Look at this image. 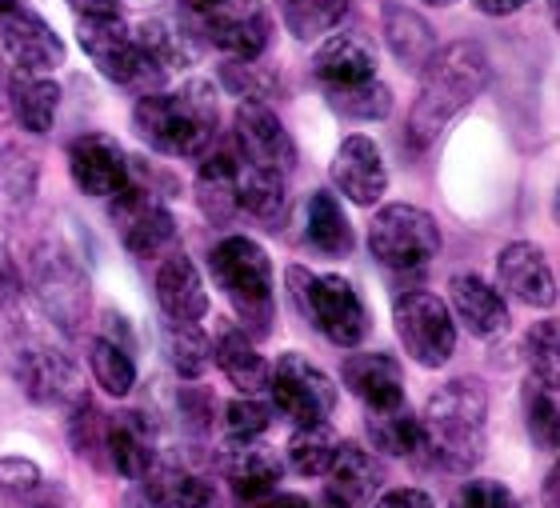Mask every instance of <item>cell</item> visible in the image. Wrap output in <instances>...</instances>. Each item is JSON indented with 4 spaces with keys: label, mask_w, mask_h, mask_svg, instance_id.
Instances as JSON below:
<instances>
[{
    "label": "cell",
    "mask_w": 560,
    "mask_h": 508,
    "mask_svg": "<svg viewBox=\"0 0 560 508\" xmlns=\"http://www.w3.org/2000/svg\"><path fill=\"white\" fill-rule=\"evenodd\" d=\"M4 104L12 108L16 125L33 137H45L60 108V84L52 77H36V72H12L4 81Z\"/></svg>",
    "instance_id": "obj_29"
},
{
    "label": "cell",
    "mask_w": 560,
    "mask_h": 508,
    "mask_svg": "<svg viewBox=\"0 0 560 508\" xmlns=\"http://www.w3.org/2000/svg\"><path fill=\"white\" fill-rule=\"evenodd\" d=\"M233 145L253 169L289 176L296 169V145L289 128L265 101H241L233 116Z\"/></svg>",
    "instance_id": "obj_14"
},
{
    "label": "cell",
    "mask_w": 560,
    "mask_h": 508,
    "mask_svg": "<svg viewBox=\"0 0 560 508\" xmlns=\"http://www.w3.org/2000/svg\"><path fill=\"white\" fill-rule=\"evenodd\" d=\"M533 0H472V9L485 12V16H513V12L528 9Z\"/></svg>",
    "instance_id": "obj_50"
},
{
    "label": "cell",
    "mask_w": 560,
    "mask_h": 508,
    "mask_svg": "<svg viewBox=\"0 0 560 508\" xmlns=\"http://www.w3.org/2000/svg\"><path fill=\"white\" fill-rule=\"evenodd\" d=\"M224 84H229L236 96H245V101H260V96H269V89H272L269 77H260L257 60H229V65H224Z\"/></svg>",
    "instance_id": "obj_45"
},
{
    "label": "cell",
    "mask_w": 560,
    "mask_h": 508,
    "mask_svg": "<svg viewBox=\"0 0 560 508\" xmlns=\"http://www.w3.org/2000/svg\"><path fill=\"white\" fill-rule=\"evenodd\" d=\"M340 452V437L337 428L320 420V425H296L289 440V464L296 469L301 476H325L332 469Z\"/></svg>",
    "instance_id": "obj_35"
},
{
    "label": "cell",
    "mask_w": 560,
    "mask_h": 508,
    "mask_svg": "<svg viewBox=\"0 0 560 508\" xmlns=\"http://www.w3.org/2000/svg\"><path fill=\"white\" fill-rule=\"evenodd\" d=\"M200 33L233 60H260L272 41V16L260 0H221L200 12Z\"/></svg>",
    "instance_id": "obj_13"
},
{
    "label": "cell",
    "mask_w": 560,
    "mask_h": 508,
    "mask_svg": "<svg viewBox=\"0 0 560 508\" xmlns=\"http://www.w3.org/2000/svg\"><path fill=\"white\" fill-rule=\"evenodd\" d=\"M12 377L36 405H72L84 393L69 353L36 333H21L12 340Z\"/></svg>",
    "instance_id": "obj_9"
},
{
    "label": "cell",
    "mask_w": 560,
    "mask_h": 508,
    "mask_svg": "<svg viewBox=\"0 0 560 508\" xmlns=\"http://www.w3.org/2000/svg\"><path fill=\"white\" fill-rule=\"evenodd\" d=\"M280 21L296 41H316V36L332 33L345 12H349V0H277Z\"/></svg>",
    "instance_id": "obj_36"
},
{
    "label": "cell",
    "mask_w": 560,
    "mask_h": 508,
    "mask_svg": "<svg viewBox=\"0 0 560 508\" xmlns=\"http://www.w3.org/2000/svg\"><path fill=\"white\" fill-rule=\"evenodd\" d=\"M212 4H221V0H188V9H197V12L212 9Z\"/></svg>",
    "instance_id": "obj_53"
},
{
    "label": "cell",
    "mask_w": 560,
    "mask_h": 508,
    "mask_svg": "<svg viewBox=\"0 0 560 508\" xmlns=\"http://www.w3.org/2000/svg\"><path fill=\"white\" fill-rule=\"evenodd\" d=\"M376 508H436L424 488H388L385 497L376 500Z\"/></svg>",
    "instance_id": "obj_47"
},
{
    "label": "cell",
    "mask_w": 560,
    "mask_h": 508,
    "mask_svg": "<svg viewBox=\"0 0 560 508\" xmlns=\"http://www.w3.org/2000/svg\"><path fill=\"white\" fill-rule=\"evenodd\" d=\"M16 292H21V268L9 256V249L0 244V304L16 301Z\"/></svg>",
    "instance_id": "obj_49"
},
{
    "label": "cell",
    "mask_w": 560,
    "mask_h": 508,
    "mask_svg": "<svg viewBox=\"0 0 560 508\" xmlns=\"http://www.w3.org/2000/svg\"><path fill=\"white\" fill-rule=\"evenodd\" d=\"M105 452L113 469H117L125 481H144V476L156 469V432H152V420L137 408H125V413L108 416L105 420Z\"/></svg>",
    "instance_id": "obj_21"
},
{
    "label": "cell",
    "mask_w": 560,
    "mask_h": 508,
    "mask_svg": "<svg viewBox=\"0 0 560 508\" xmlns=\"http://www.w3.org/2000/svg\"><path fill=\"white\" fill-rule=\"evenodd\" d=\"M69 176L84 197H117L129 185V152L105 132H84L69 145Z\"/></svg>",
    "instance_id": "obj_16"
},
{
    "label": "cell",
    "mask_w": 560,
    "mask_h": 508,
    "mask_svg": "<svg viewBox=\"0 0 560 508\" xmlns=\"http://www.w3.org/2000/svg\"><path fill=\"white\" fill-rule=\"evenodd\" d=\"M424 4H432V9H448V4H456V0H424Z\"/></svg>",
    "instance_id": "obj_55"
},
{
    "label": "cell",
    "mask_w": 560,
    "mask_h": 508,
    "mask_svg": "<svg viewBox=\"0 0 560 508\" xmlns=\"http://www.w3.org/2000/svg\"><path fill=\"white\" fill-rule=\"evenodd\" d=\"M545 508H560V473L557 469H549V476H545Z\"/></svg>",
    "instance_id": "obj_52"
},
{
    "label": "cell",
    "mask_w": 560,
    "mask_h": 508,
    "mask_svg": "<svg viewBox=\"0 0 560 508\" xmlns=\"http://www.w3.org/2000/svg\"><path fill=\"white\" fill-rule=\"evenodd\" d=\"M385 41L393 48V57L409 72H420L436 53L432 24L420 12H412L409 4H397V0H385Z\"/></svg>",
    "instance_id": "obj_30"
},
{
    "label": "cell",
    "mask_w": 560,
    "mask_h": 508,
    "mask_svg": "<svg viewBox=\"0 0 560 508\" xmlns=\"http://www.w3.org/2000/svg\"><path fill=\"white\" fill-rule=\"evenodd\" d=\"M272 425V408L257 396H236L224 405V437L229 440H260Z\"/></svg>",
    "instance_id": "obj_41"
},
{
    "label": "cell",
    "mask_w": 560,
    "mask_h": 508,
    "mask_svg": "<svg viewBox=\"0 0 560 508\" xmlns=\"http://www.w3.org/2000/svg\"><path fill=\"white\" fill-rule=\"evenodd\" d=\"M528 437L545 452H557L560 444V408H557V384L528 381Z\"/></svg>",
    "instance_id": "obj_39"
},
{
    "label": "cell",
    "mask_w": 560,
    "mask_h": 508,
    "mask_svg": "<svg viewBox=\"0 0 560 508\" xmlns=\"http://www.w3.org/2000/svg\"><path fill=\"white\" fill-rule=\"evenodd\" d=\"M89 365H93V381L108 396H129L137 389V357H132V348L96 333L89 340Z\"/></svg>",
    "instance_id": "obj_34"
},
{
    "label": "cell",
    "mask_w": 560,
    "mask_h": 508,
    "mask_svg": "<svg viewBox=\"0 0 560 508\" xmlns=\"http://www.w3.org/2000/svg\"><path fill=\"white\" fill-rule=\"evenodd\" d=\"M492 81V60L489 53L472 41H456L432 53V60L420 69V93L409 108V140L412 149H429L448 128L453 116H460L468 104L477 101Z\"/></svg>",
    "instance_id": "obj_1"
},
{
    "label": "cell",
    "mask_w": 560,
    "mask_h": 508,
    "mask_svg": "<svg viewBox=\"0 0 560 508\" xmlns=\"http://www.w3.org/2000/svg\"><path fill=\"white\" fill-rule=\"evenodd\" d=\"M4 81H9V77H4V69H0V108H4Z\"/></svg>",
    "instance_id": "obj_56"
},
{
    "label": "cell",
    "mask_w": 560,
    "mask_h": 508,
    "mask_svg": "<svg viewBox=\"0 0 560 508\" xmlns=\"http://www.w3.org/2000/svg\"><path fill=\"white\" fill-rule=\"evenodd\" d=\"M108 220H113L120 244H125L132 256H140V261L161 256L176 236L173 208L164 205V197L156 193V188L132 185V181L113 197Z\"/></svg>",
    "instance_id": "obj_12"
},
{
    "label": "cell",
    "mask_w": 560,
    "mask_h": 508,
    "mask_svg": "<svg viewBox=\"0 0 560 508\" xmlns=\"http://www.w3.org/2000/svg\"><path fill=\"white\" fill-rule=\"evenodd\" d=\"M197 205L212 224L241 217V152L236 145H212L197 173Z\"/></svg>",
    "instance_id": "obj_22"
},
{
    "label": "cell",
    "mask_w": 560,
    "mask_h": 508,
    "mask_svg": "<svg viewBox=\"0 0 560 508\" xmlns=\"http://www.w3.org/2000/svg\"><path fill=\"white\" fill-rule=\"evenodd\" d=\"M180 413L192 428H209V413H212V401L209 393H200L192 384H185V393H180Z\"/></svg>",
    "instance_id": "obj_46"
},
{
    "label": "cell",
    "mask_w": 560,
    "mask_h": 508,
    "mask_svg": "<svg viewBox=\"0 0 560 508\" xmlns=\"http://www.w3.org/2000/svg\"><path fill=\"white\" fill-rule=\"evenodd\" d=\"M152 285H156V301L168 321H200L209 312V289H205L197 265L180 249L161 256Z\"/></svg>",
    "instance_id": "obj_24"
},
{
    "label": "cell",
    "mask_w": 560,
    "mask_h": 508,
    "mask_svg": "<svg viewBox=\"0 0 560 508\" xmlns=\"http://www.w3.org/2000/svg\"><path fill=\"white\" fill-rule=\"evenodd\" d=\"M221 473L229 476V485L236 493V508H265L269 497L277 493L280 481V457L260 440H229L224 437L221 452H217Z\"/></svg>",
    "instance_id": "obj_15"
},
{
    "label": "cell",
    "mask_w": 560,
    "mask_h": 508,
    "mask_svg": "<svg viewBox=\"0 0 560 508\" xmlns=\"http://www.w3.org/2000/svg\"><path fill=\"white\" fill-rule=\"evenodd\" d=\"M448 301H453L448 312H456V321L480 340H492V336H501L509 328V304H504L501 289L489 285L480 273H453Z\"/></svg>",
    "instance_id": "obj_23"
},
{
    "label": "cell",
    "mask_w": 560,
    "mask_h": 508,
    "mask_svg": "<svg viewBox=\"0 0 560 508\" xmlns=\"http://www.w3.org/2000/svg\"><path fill=\"white\" fill-rule=\"evenodd\" d=\"M24 0H0V16H4V12H12V9H21Z\"/></svg>",
    "instance_id": "obj_54"
},
{
    "label": "cell",
    "mask_w": 560,
    "mask_h": 508,
    "mask_svg": "<svg viewBox=\"0 0 560 508\" xmlns=\"http://www.w3.org/2000/svg\"><path fill=\"white\" fill-rule=\"evenodd\" d=\"M345 389L361 401L369 413H388L405 405V369L388 353H352L345 357Z\"/></svg>",
    "instance_id": "obj_20"
},
{
    "label": "cell",
    "mask_w": 560,
    "mask_h": 508,
    "mask_svg": "<svg viewBox=\"0 0 560 508\" xmlns=\"http://www.w3.org/2000/svg\"><path fill=\"white\" fill-rule=\"evenodd\" d=\"M69 9L81 16V21H113V16H125L120 12V0H69Z\"/></svg>",
    "instance_id": "obj_48"
},
{
    "label": "cell",
    "mask_w": 560,
    "mask_h": 508,
    "mask_svg": "<svg viewBox=\"0 0 560 508\" xmlns=\"http://www.w3.org/2000/svg\"><path fill=\"white\" fill-rule=\"evenodd\" d=\"M164 357L180 381H200L212 365V340L197 321H164Z\"/></svg>",
    "instance_id": "obj_33"
},
{
    "label": "cell",
    "mask_w": 560,
    "mask_h": 508,
    "mask_svg": "<svg viewBox=\"0 0 560 508\" xmlns=\"http://www.w3.org/2000/svg\"><path fill=\"white\" fill-rule=\"evenodd\" d=\"M308 244H313L320 256H349L352 244H357V232H352V220L345 217V205L337 200V193L328 188H316L308 197V229H304Z\"/></svg>",
    "instance_id": "obj_31"
},
{
    "label": "cell",
    "mask_w": 560,
    "mask_h": 508,
    "mask_svg": "<svg viewBox=\"0 0 560 508\" xmlns=\"http://www.w3.org/2000/svg\"><path fill=\"white\" fill-rule=\"evenodd\" d=\"M497 289H504L528 309H552L557 304V273H552L545 249L528 241L504 244L497 253Z\"/></svg>",
    "instance_id": "obj_19"
},
{
    "label": "cell",
    "mask_w": 560,
    "mask_h": 508,
    "mask_svg": "<svg viewBox=\"0 0 560 508\" xmlns=\"http://www.w3.org/2000/svg\"><path fill=\"white\" fill-rule=\"evenodd\" d=\"M221 104L209 81H185L180 89L144 93L132 108V128L164 157H205L217 145Z\"/></svg>",
    "instance_id": "obj_3"
},
{
    "label": "cell",
    "mask_w": 560,
    "mask_h": 508,
    "mask_svg": "<svg viewBox=\"0 0 560 508\" xmlns=\"http://www.w3.org/2000/svg\"><path fill=\"white\" fill-rule=\"evenodd\" d=\"M369 440L388 457H409L420 449V420L409 408V401L388 413H369Z\"/></svg>",
    "instance_id": "obj_37"
},
{
    "label": "cell",
    "mask_w": 560,
    "mask_h": 508,
    "mask_svg": "<svg viewBox=\"0 0 560 508\" xmlns=\"http://www.w3.org/2000/svg\"><path fill=\"white\" fill-rule=\"evenodd\" d=\"M289 205V176L265 173L241 157V212H248L253 220H260L265 229H277Z\"/></svg>",
    "instance_id": "obj_32"
},
{
    "label": "cell",
    "mask_w": 560,
    "mask_h": 508,
    "mask_svg": "<svg viewBox=\"0 0 560 508\" xmlns=\"http://www.w3.org/2000/svg\"><path fill=\"white\" fill-rule=\"evenodd\" d=\"M393 324L400 345L420 369H444L456 353V321L448 304L429 289H409L393 301Z\"/></svg>",
    "instance_id": "obj_8"
},
{
    "label": "cell",
    "mask_w": 560,
    "mask_h": 508,
    "mask_svg": "<svg viewBox=\"0 0 560 508\" xmlns=\"http://www.w3.org/2000/svg\"><path fill=\"white\" fill-rule=\"evenodd\" d=\"M77 41H81L89 60L105 72L108 81L125 84V89H137L140 96L161 93L164 89V84L156 81V72L149 69V60L140 53L137 36H132V28L125 24V16H113V21H81Z\"/></svg>",
    "instance_id": "obj_11"
},
{
    "label": "cell",
    "mask_w": 560,
    "mask_h": 508,
    "mask_svg": "<svg viewBox=\"0 0 560 508\" xmlns=\"http://www.w3.org/2000/svg\"><path fill=\"white\" fill-rule=\"evenodd\" d=\"M272 408L292 425H320L337 408V384L304 353H284L269 369Z\"/></svg>",
    "instance_id": "obj_10"
},
{
    "label": "cell",
    "mask_w": 560,
    "mask_h": 508,
    "mask_svg": "<svg viewBox=\"0 0 560 508\" xmlns=\"http://www.w3.org/2000/svg\"><path fill=\"white\" fill-rule=\"evenodd\" d=\"M289 285L301 301L304 316L320 328L328 345L357 348L369 336V309H364L357 285L337 273H308V268L292 265Z\"/></svg>",
    "instance_id": "obj_6"
},
{
    "label": "cell",
    "mask_w": 560,
    "mask_h": 508,
    "mask_svg": "<svg viewBox=\"0 0 560 508\" xmlns=\"http://www.w3.org/2000/svg\"><path fill=\"white\" fill-rule=\"evenodd\" d=\"M0 45H4V53L12 57L16 72L45 77V72L65 65V45H60V36L52 33V24H48L45 16H36L33 9H24V4L0 16Z\"/></svg>",
    "instance_id": "obj_18"
},
{
    "label": "cell",
    "mask_w": 560,
    "mask_h": 508,
    "mask_svg": "<svg viewBox=\"0 0 560 508\" xmlns=\"http://www.w3.org/2000/svg\"><path fill=\"white\" fill-rule=\"evenodd\" d=\"M212 500L217 493L205 476L168 469V464H156L144 481H137V493H132V508H209Z\"/></svg>",
    "instance_id": "obj_27"
},
{
    "label": "cell",
    "mask_w": 560,
    "mask_h": 508,
    "mask_svg": "<svg viewBox=\"0 0 560 508\" xmlns=\"http://www.w3.org/2000/svg\"><path fill=\"white\" fill-rule=\"evenodd\" d=\"M325 476H328V488H325L328 508H361L376 493V485H381V464H376V457L369 449L340 440L337 461H332V469Z\"/></svg>",
    "instance_id": "obj_26"
},
{
    "label": "cell",
    "mask_w": 560,
    "mask_h": 508,
    "mask_svg": "<svg viewBox=\"0 0 560 508\" xmlns=\"http://www.w3.org/2000/svg\"><path fill=\"white\" fill-rule=\"evenodd\" d=\"M265 508H316V505L308 497H301V493H280V488H277Z\"/></svg>",
    "instance_id": "obj_51"
},
{
    "label": "cell",
    "mask_w": 560,
    "mask_h": 508,
    "mask_svg": "<svg viewBox=\"0 0 560 508\" xmlns=\"http://www.w3.org/2000/svg\"><path fill=\"white\" fill-rule=\"evenodd\" d=\"M45 481L40 473V464L36 461H24V457H0V493H9V497H28L36 485Z\"/></svg>",
    "instance_id": "obj_44"
},
{
    "label": "cell",
    "mask_w": 560,
    "mask_h": 508,
    "mask_svg": "<svg viewBox=\"0 0 560 508\" xmlns=\"http://www.w3.org/2000/svg\"><path fill=\"white\" fill-rule=\"evenodd\" d=\"M69 444L84 461H96L105 452V416H101L89 393H81L69 405Z\"/></svg>",
    "instance_id": "obj_40"
},
{
    "label": "cell",
    "mask_w": 560,
    "mask_h": 508,
    "mask_svg": "<svg viewBox=\"0 0 560 508\" xmlns=\"http://www.w3.org/2000/svg\"><path fill=\"white\" fill-rule=\"evenodd\" d=\"M328 176H332L337 193H345L352 205L361 208H373L388 193V164L376 149V140L364 137V132H352V137L340 140L337 157L328 164Z\"/></svg>",
    "instance_id": "obj_17"
},
{
    "label": "cell",
    "mask_w": 560,
    "mask_h": 508,
    "mask_svg": "<svg viewBox=\"0 0 560 508\" xmlns=\"http://www.w3.org/2000/svg\"><path fill=\"white\" fill-rule=\"evenodd\" d=\"M369 253L393 273H412L441 253V229L424 208L385 205L369 224Z\"/></svg>",
    "instance_id": "obj_7"
},
{
    "label": "cell",
    "mask_w": 560,
    "mask_h": 508,
    "mask_svg": "<svg viewBox=\"0 0 560 508\" xmlns=\"http://www.w3.org/2000/svg\"><path fill=\"white\" fill-rule=\"evenodd\" d=\"M420 420V449L448 473H472L489 444V393L477 377H456L429 396Z\"/></svg>",
    "instance_id": "obj_2"
},
{
    "label": "cell",
    "mask_w": 560,
    "mask_h": 508,
    "mask_svg": "<svg viewBox=\"0 0 560 508\" xmlns=\"http://www.w3.org/2000/svg\"><path fill=\"white\" fill-rule=\"evenodd\" d=\"M209 268L236 316L245 321V333L253 328L257 336L269 333L272 321V261L265 244L253 236H224L209 253Z\"/></svg>",
    "instance_id": "obj_5"
},
{
    "label": "cell",
    "mask_w": 560,
    "mask_h": 508,
    "mask_svg": "<svg viewBox=\"0 0 560 508\" xmlns=\"http://www.w3.org/2000/svg\"><path fill=\"white\" fill-rule=\"evenodd\" d=\"M528 353V369L533 377L528 381L540 384H557L560 381V345H557V321H540L525 340Z\"/></svg>",
    "instance_id": "obj_42"
},
{
    "label": "cell",
    "mask_w": 560,
    "mask_h": 508,
    "mask_svg": "<svg viewBox=\"0 0 560 508\" xmlns=\"http://www.w3.org/2000/svg\"><path fill=\"white\" fill-rule=\"evenodd\" d=\"M212 365L224 372V381L241 389L245 396H257L260 389H269V360L260 357L253 336L236 324H224L217 340H212Z\"/></svg>",
    "instance_id": "obj_28"
},
{
    "label": "cell",
    "mask_w": 560,
    "mask_h": 508,
    "mask_svg": "<svg viewBox=\"0 0 560 508\" xmlns=\"http://www.w3.org/2000/svg\"><path fill=\"white\" fill-rule=\"evenodd\" d=\"M332 113L349 116V120H385L393 113V89L385 81H364L349 84V89H337V93H325Z\"/></svg>",
    "instance_id": "obj_38"
},
{
    "label": "cell",
    "mask_w": 560,
    "mask_h": 508,
    "mask_svg": "<svg viewBox=\"0 0 560 508\" xmlns=\"http://www.w3.org/2000/svg\"><path fill=\"white\" fill-rule=\"evenodd\" d=\"M313 77L325 93H337V89H349V84L376 81V53L369 41L352 33L328 36L325 45L316 48L313 57Z\"/></svg>",
    "instance_id": "obj_25"
},
{
    "label": "cell",
    "mask_w": 560,
    "mask_h": 508,
    "mask_svg": "<svg viewBox=\"0 0 560 508\" xmlns=\"http://www.w3.org/2000/svg\"><path fill=\"white\" fill-rule=\"evenodd\" d=\"M453 508H525V505L501 481H465L460 493L453 497Z\"/></svg>",
    "instance_id": "obj_43"
},
{
    "label": "cell",
    "mask_w": 560,
    "mask_h": 508,
    "mask_svg": "<svg viewBox=\"0 0 560 508\" xmlns=\"http://www.w3.org/2000/svg\"><path fill=\"white\" fill-rule=\"evenodd\" d=\"M33 297L52 324L77 333L89 316V265L69 229H48L28 256Z\"/></svg>",
    "instance_id": "obj_4"
}]
</instances>
